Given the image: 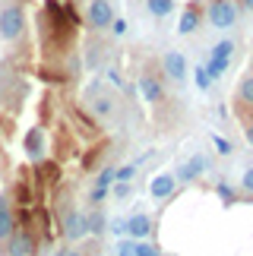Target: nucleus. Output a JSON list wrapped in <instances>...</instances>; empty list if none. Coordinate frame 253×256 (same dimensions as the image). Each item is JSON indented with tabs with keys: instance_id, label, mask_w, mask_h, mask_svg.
<instances>
[{
	"instance_id": "obj_1",
	"label": "nucleus",
	"mask_w": 253,
	"mask_h": 256,
	"mask_svg": "<svg viewBox=\"0 0 253 256\" xmlns=\"http://www.w3.org/2000/svg\"><path fill=\"white\" fill-rule=\"evenodd\" d=\"M26 32V10L22 4H0V42L13 44Z\"/></svg>"
},
{
	"instance_id": "obj_2",
	"label": "nucleus",
	"mask_w": 253,
	"mask_h": 256,
	"mask_svg": "<svg viewBox=\"0 0 253 256\" xmlns=\"http://www.w3.org/2000/svg\"><path fill=\"white\" fill-rule=\"evenodd\" d=\"M206 19L216 28H231L238 22V4L234 0H209L206 4Z\"/></svg>"
},
{
	"instance_id": "obj_3",
	"label": "nucleus",
	"mask_w": 253,
	"mask_h": 256,
	"mask_svg": "<svg viewBox=\"0 0 253 256\" xmlns=\"http://www.w3.org/2000/svg\"><path fill=\"white\" fill-rule=\"evenodd\" d=\"M4 253H6V256H32V253H35V238H32V231L16 228V231L4 240Z\"/></svg>"
},
{
	"instance_id": "obj_4",
	"label": "nucleus",
	"mask_w": 253,
	"mask_h": 256,
	"mask_svg": "<svg viewBox=\"0 0 253 256\" xmlns=\"http://www.w3.org/2000/svg\"><path fill=\"white\" fill-rule=\"evenodd\" d=\"M64 238L66 240H82V238H89V224H86V212H76V209H66L64 212Z\"/></svg>"
},
{
	"instance_id": "obj_5",
	"label": "nucleus",
	"mask_w": 253,
	"mask_h": 256,
	"mask_svg": "<svg viewBox=\"0 0 253 256\" xmlns=\"http://www.w3.org/2000/svg\"><path fill=\"white\" fill-rule=\"evenodd\" d=\"M111 19H114L111 0H92L89 10H86V26H89V28H108Z\"/></svg>"
},
{
	"instance_id": "obj_6",
	"label": "nucleus",
	"mask_w": 253,
	"mask_h": 256,
	"mask_svg": "<svg viewBox=\"0 0 253 256\" xmlns=\"http://www.w3.org/2000/svg\"><path fill=\"white\" fill-rule=\"evenodd\" d=\"M206 168H209V158H206L202 152H196V155H190V158L178 168V177H174V180H180V184H193Z\"/></svg>"
},
{
	"instance_id": "obj_7",
	"label": "nucleus",
	"mask_w": 253,
	"mask_h": 256,
	"mask_svg": "<svg viewBox=\"0 0 253 256\" xmlns=\"http://www.w3.org/2000/svg\"><path fill=\"white\" fill-rule=\"evenodd\" d=\"M162 70H164V76H168V80L184 82V80H187V57L178 54V51H168V54L162 57Z\"/></svg>"
},
{
	"instance_id": "obj_8",
	"label": "nucleus",
	"mask_w": 253,
	"mask_h": 256,
	"mask_svg": "<svg viewBox=\"0 0 253 256\" xmlns=\"http://www.w3.org/2000/svg\"><path fill=\"white\" fill-rule=\"evenodd\" d=\"M174 190H178V180H174V174H155L149 180V196L152 200H171Z\"/></svg>"
},
{
	"instance_id": "obj_9",
	"label": "nucleus",
	"mask_w": 253,
	"mask_h": 256,
	"mask_svg": "<svg viewBox=\"0 0 253 256\" xmlns=\"http://www.w3.org/2000/svg\"><path fill=\"white\" fill-rule=\"evenodd\" d=\"M136 86H140V95H142V102H149V104H158V102H164V86H162V80H155V76L142 73Z\"/></svg>"
},
{
	"instance_id": "obj_10",
	"label": "nucleus",
	"mask_w": 253,
	"mask_h": 256,
	"mask_svg": "<svg viewBox=\"0 0 253 256\" xmlns=\"http://www.w3.org/2000/svg\"><path fill=\"white\" fill-rule=\"evenodd\" d=\"M124 231H126L130 240H146V238H152V218L140 212V215H133L130 222H124Z\"/></svg>"
},
{
	"instance_id": "obj_11",
	"label": "nucleus",
	"mask_w": 253,
	"mask_h": 256,
	"mask_svg": "<svg viewBox=\"0 0 253 256\" xmlns=\"http://www.w3.org/2000/svg\"><path fill=\"white\" fill-rule=\"evenodd\" d=\"M16 231V215H13V206H10V196L0 193V247L10 234Z\"/></svg>"
},
{
	"instance_id": "obj_12",
	"label": "nucleus",
	"mask_w": 253,
	"mask_h": 256,
	"mask_svg": "<svg viewBox=\"0 0 253 256\" xmlns=\"http://www.w3.org/2000/svg\"><path fill=\"white\" fill-rule=\"evenodd\" d=\"M22 149H26L28 158H42V152H44V133H42V126H28V130H26Z\"/></svg>"
},
{
	"instance_id": "obj_13",
	"label": "nucleus",
	"mask_w": 253,
	"mask_h": 256,
	"mask_svg": "<svg viewBox=\"0 0 253 256\" xmlns=\"http://www.w3.org/2000/svg\"><path fill=\"white\" fill-rule=\"evenodd\" d=\"M200 22H202V6H200V4H190V6L180 13L178 32H180V35H193V32L200 28Z\"/></svg>"
},
{
	"instance_id": "obj_14",
	"label": "nucleus",
	"mask_w": 253,
	"mask_h": 256,
	"mask_svg": "<svg viewBox=\"0 0 253 256\" xmlns=\"http://www.w3.org/2000/svg\"><path fill=\"white\" fill-rule=\"evenodd\" d=\"M35 171H38V180H42L44 186H48V184H51V186H54L57 180H60V168H57V164H54V162H42V164H38V168H35Z\"/></svg>"
},
{
	"instance_id": "obj_15",
	"label": "nucleus",
	"mask_w": 253,
	"mask_h": 256,
	"mask_svg": "<svg viewBox=\"0 0 253 256\" xmlns=\"http://www.w3.org/2000/svg\"><path fill=\"white\" fill-rule=\"evenodd\" d=\"M231 57H234V42H231V38H225V42H218L216 48H212L209 60H228V64H231Z\"/></svg>"
},
{
	"instance_id": "obj_16",
	"label": "nucleus",
	"mask_w": 253,
	"mask_h": 256,
	"mask_svg": "<svg viewBox=\"0 0 253 256\" xmlns=\"http://www.w3.org/2000/svg\"><path fill=\"white\" fill-rule=\"evenodd\" d=\"M238 102H240V104H250V108H253V73H247L244 80L238 82Z\"/></svg>"
},
{
	"instance_id": "obj_17",
	"label": "nucleus",
	"mask_w": 253,
	"mask_h": 256,
	"mask_svg": "<svg viewBox=\"0 0 253 256\" xmlns=\"http://www.w3.org/2000/svg\"><path fill=\"white\" fill-rule=\"evenodd\" d=\"M92 111L98 114V117H111V114H114V102H111V95H108V92H102V95L92 102Z\"/></svg>"
},
{
	"instance_id": "obj_18",
	"label": "nucleus",
	"mask_w": 253,
	"mask_h": 256,
	"mask_svg": "<svg viewBox=\"0 0 253 256\" xmlns=\"http://www.w3.org/2000/svg\"><path fill=\"white\" fill-rule=\"evenodd\" d=\"M146 10L152 16H171L174 13V0H146Z\"/></svg>"
},
{
	"instance_id": "obj_19",
	"label": "nucleus",
	"mask_w": 253,
	"mask_h": 256,
	"mask_svg": "<svg viewBox=\"0 0 253 256\" xmlns=\"http://www.w3.org/2000/svg\"><path fill=\"white\" fill-rule=\"evenodd\" d=\"M86 224H89V234H95V238H102L104 234V215L102 212H92V215H86Z\"/></svg>"
},
{
	"instance_id": "obj_20",
	"label": "nucleus",
	"mask_w": 253,
	"mask_h": 256,
	"mask_svg": "<svg viewBox=\"0 0 253 256\" xmlns=\"http://www.w3.org/2000/svg\"><path fill=\"white\" fill-rule=\"evenodd\" d=\"M216 193H218V200L225 202V206H231V202H238V190L231 184H225V180H218L216 184Z\"/></svg>"
},
{
	"instance_id": "obj_21",
	"label": "nucleus",
	"mask_w": 253,
	"mask_h": 256,
	"mask_svg": "<svg viewBox=\"0 0 253 256\" xmlns=\"http://www.w3.org/2000/svg\"><path fill=\"white\" fill-rule=\"evenodd\" d=\"M193 82H196V88H200V92H206V88L212 86V76H209V70H206V66H196V70H193Z\"/></svg>"
},
{
	"instance_id": "obj_22",
	"label": "nucleus",
	"mask_w": 253,
	"mask_h": 256,
	"mask_svg": "<svg viewBox=\"0 0 253 256\" xmlns=\"http://www.w3.org/2000/svg\"><path fill=\"white\" fill-rule=\"evenodd\" d=\"M136 174V164H124V168H114V180L118 184H130Z\"/></svg>"
},
{
	"instance_id": "obj_23",
	"label": "nucleus",
	"mask_w": 253,
	"mask_h": 256,
	"mask_svg": "<svg viewBox=\"0 0 253 256\" xmlns=\"http://www.w3.org/2000/svg\"><path fill=\"white\" fill-rule=\"evenodd\" d=\"M212 146H216V152L218 155H231V152H234V146H231V140H225V136H212Z\"/></svg>"
},
{
	"instance_id": "obj_24",
	"label": "nucleus",
	"mask_w": 253,
	"mask_h": 256,
	"mask_svg": "<svg viewBox=\"0 0 253 256\" xmlns=\"http://www.w3.org/2000/svg\"><path fill=\"white\" fill-rule=\"evenodd\" d=\"M136 256H162V250L149 240H136Z\"/></svg>"
},
{
	"instance_id": "obj_25",
	"label": "nucleus",
	"mask_w": 253,
	"mask_h": 256,
	"mask_svg": "<svg viewBox=\"0 0 253 256\" xmlns=\"http://www.w3.org/2000/svg\"><path fill=\"white\" fill-rule=\"evenodd\" d=\"M111 184H114V168H102L95 177V186H111Z\"/></svg>"
},
{
	"instance_id": "obj_26",
	"label": "nucleus",
	"mask_w": 253,
	"mask_h": 256,
	"mask_svg": "<svg viewBox=\"0 0 253 256\" xmlns=\"http://www.w3.org/2000/svg\"><path fill=\"white\" fill-rule=\"evenodd\" d=\"M118 256H136V240H130V238L120 240L118 244Z\"/></svg>"
},
{
	"instance_id": "obj_27",
	"label": "nucleus",
	"mask_w": 253,
	"mask_h": 256,
	"mask_svg": "<svg viewBox=\"0 0 253 256\" xmlns=\"http://www.w3.org/2000/svg\"><path fill=\"white\" fill-rule=\"evenodd\" d=\"M104 200H108V186H95V190L89 193V202H92V206H98V202H104Z\"/></svg>"
},
{
	"instance_id": "obj_28",
	"label": "nucleus",
	"mask_w": 253,
	"mask_h": 256,
	"mask_svg": "<svg viewBox=\"0 0 253 256\" xmlns=\"http://www.w3.org/2000/svg\"><path fill=\"white\" fill-rule=\"evenodd\" d=\"M111 32L120 38V35L126 32V19H118V16H114V19H111Z\"/></svg>"
},
{
	"instance_id": "obj_29",
	"label": "nucleus",
	"mask_w": 253,
	"mask_h": 256,
	"mask_svg": "<svg viewBox=\"0 0 253 256\" xmlns=\"http://www.w3.org/2000/svg\"><path fill=\"white\" fill-rule=\"evenodd\" d=\"M240 186H244L247 193H253V168H247V171H244V177H240Z\"/></svg>"
},
{
	"instance_id": "obj_30",
	"label": "nucleus",
	"mask_w": 253,
	"mask_h": 256,
	"mask_svg": "<svg viewBox=\"0 0 253 256\" xmlns=\"http://www.w3.org/2000/svg\"><path fill=\"white\" fill-rule=\"evenodd\" d=\"M54 256H82V253L76 250V247H60V250H57Z\"/></svg>"
},
{
	"instance_id": "obj_31",
	"label": "nucleus",
	"mask_w": 253,
	"mask_h": 256,
	"mask_svg": "<svg viewBox=\"0 0 253 256\" xmlns=\"http://www.w3.org/2000/svg\"><path fill=\"white\" fill-rule=\"evenodd\" d=\"M114 193H118V196H130V184H118V186H114Z\"/></svg>"
},
{
	"instance_id": "obj_32",
	"label": "nucleus",
	"mask_w": 253,
	"mask_h": 256,
	"mask_svg": "<svg viewBox=\"0 0 253 256\" xmlns=\"http://www.w3.org/2000/svg\"><path fill=\"white\" fill-rule=\"evenodd\" d=\"M244 140H247V142H250V146H253V120H250V124H247V126H244Z\"/></svg>"
},
{
	"instance_id": "obj_33",
	"label": "nucleus",
	"mask_w": 253,
	"mask_h": 256,
	"mask_svg": "<svg viewBox=\"0 0 253 256\" xmlns=\"http://www.w3.org/2000/svg\"><path fill=\"white\" fill-rule=\"evenodd\" d=\"M240 6H247V10H253V0H240Z\"/></svg>"
}]
</instances>
